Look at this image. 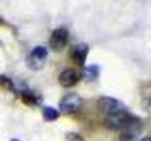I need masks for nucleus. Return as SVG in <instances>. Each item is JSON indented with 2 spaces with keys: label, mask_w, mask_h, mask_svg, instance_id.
<instances>
[{
  "label": "nucleus",
  "mask_w": 151,
  "mask_h": 141,
  "mask_svg": "<svg viewBox=\"0 0 151 141\" xmlns=\"http://www.w3.org/2000/svg\"><path fill=\"white\" fill-rule=\"evenodd\" d=\"M98 107L108 113V115H111V113H117L123 109V103L119 100H115V98H108V96H102L100 100H98Z\"/></svg>",
  "instance_id": "nucleus-4"
},
{
  "label": "nucleus",
  "mask_w": 151,
  "mask_h": 141,
  "mask_svg": "<svg viewBox=\"0 0 151 141\" xmlns=\"http://www.w3.org/2000/svg\"><path fill=\"white\" fill-rule=\"evenodd\" d=\"M12 141H17V139H12Z\"/></svg>",
  "instance_id": "nucleus-12"
},
{
  "label": "nucleus",
  "mask_w": 151,
  "mask_h": 141,
  "mask_svg": "<svg viewBox=\"0 0 151 141\" xmlns=\"http://www.w3.org/2000/svg\"><path fill=\"white\" fill-rule=\"evenodd\" d=\"M96 73H98V66H87L83 75H85V79L93 81V79H96Z\"/></svg>",
  "instance_id": "nucleus-9"
},
{
  "label": "nucleus",
  "mask_w": 151,
  "mask_h": 141,
  "mask_svg": "<svg viewBox=\"0 0 151 141\" xmlns=\"http://www.w3.org/2000/svg\"><path fill=\"white\" fill-rule=\"evenodd\" d=\"M78 81H79V73L76 72V70H70V68L64 70V72L59 75V83L63 85V87H66V88H68V87H74Z\"/></svg>",
  "instance_id": "nucleus-5"
},
{
  "label": "nucleus",
  "mask_w": 151,
  "mask_h": 141,
  "mask_svg": "<svg viewBox=\"0 0 151 141\" xmlns=\"http://www.w3.org/2000/svg\"><path fill=\"white\" fill-rule=\"evenodd\" d=\"M59 117V111L55 107H44V119L45 120H55Z\"/></svg>",
  "instance_id": "nucleus-8"
},
{
  "label": "nucleus",
  "mask_w": 151,
  "mask_h": 141,
  "mask_svg": "<svg viewBox=\"0 0 151 141\" xmlns=\"http://www.w3.org/2000/svg\"><path fill=\"white\" fill-rule=\"evenodd\" d=\"M45 56H47V49H45V47H34L28 60H30V62H36V60H40V64H42V60H45Z\"/></svg>",
  "instance_id": "nucleus-7"
},
{
  "label": "nucleus",
  "mask_w": 151,
  "mask_h": 141,
  "mask_svg": "<svg viewBox=\"0 0 151 141\" xmlns=\"http://www.w3.org/2000/svg\"><path fill=\"white\" fill-rule=\"evenodd\" d=\"M49 43L57 51H60L63 47H66V43H68V30H66V28H57V30H53V34L49 38Z\"/></svg>",
  "instance_id": "nucleus-3"
},
{
  "label": "nucleus",
  "mask_w": 151,
  "mask_h": 141,
  "mask_svg": "<svg viewBox=\"0 0 151 141\" xmlns=\"http://www.w3.org/2000/svg\"><path fill=\"white\" fill-rule=\"evenodd\" d=\"M140 141H151V135H147V137H142Z\"/></svg>",
  "instance_id": "nucleus-11"
},
{
  "label": "nucleus",
  "mask_w": 151,
  "mask_h": 141,
  "mask_svg": "<svg viewBox=\"0 0 151 141\" xmlns=\"http://www.w3.org/2000/svg\"><path fill=\"white\" fill-rule=\"evenodd\" d=\"M108 126L113 128V130H119V132H127V130L140 128V120L136 119L134 115H130L129 111L121 109V111H117V113L108 115Z\"/></svg>",
  "instance_id": "nucleus-1"
},
{
  "label": "nucleus",
  "mask_w": 151,
  "mask_h": 141,
  "mask_svg": "<svg viewBox=\"0 0 151 141\" xmlns=\"http://www.w3.org/2000/svg\"><path fill=\"white\" fill-rule=\"evenodd\" d=\"M81 105H83L81 96H78L74 92H70L68 96H64L60 100V109H63V113H76V111L81 109Z\"/></svg>",
  "instance_id": "nucleus-2"
},
{
  "label": "nucleus",
  "mask_w": 151,
  "mask_h": 141,
  "mask_svg": "<svg viewBox=\"0 0 151 141\" xmlns=\"http://www.w3.org/2000/svg\"><path fill=\"white\" fill-rule=\"evenodd\" d=\"M144 107H145L147 111H151V98H147V100L144 102Z\"/></svg>",
  "instance_id": "nucleus-10"
},
{
  "label": "nucleus",
  "mask_w": 151,
  "mask_h": 141,
  "mask_svg": "<svg viewBox=\"0 0 151 141\" xmlns=\"http://www.w3.org/2000/svg\"><path fill=\"white\" fill-rule=\"evenodd\" d=\"M87 55H89V47L87 45H76L74 49H72V53H70V56L74 58V62H78V64H85V58H87Z\"/></svg>",
  "instance_id": "nucleus-6"
}]
</instances>
